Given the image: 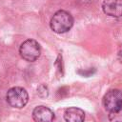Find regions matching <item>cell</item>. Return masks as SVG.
<instances>
[{
	"label": "cell",
	"instance_id": "7",
	"mask_svg": "<svg viewBox=\"0 0 122 122\" xmlns=\"http://www.w3.org/2000/svg\"><path fill=\"white\" fill-rule=\"evenodd\" d=\"M64 119L66 122H84L85 112L80 108L70 107L64 112Z\"/></svg>",
	"mask_w": 122,
	"mask_h": 122
},
{
	"label": "cell",
	"instance_id": "1",
	"mask_svg": "<svg viewBox=\"0 0 122 122\" xmlns=\"http://www.w3.org/2000/svg\"><path fill=\"white\" fill-rule=\"evenodd\" d=\"M50 26L51 29L56 33L67 32L73 26V17L69 11L60 10L52 15Z\"/></svg>",
	"mask_w": 122,
	"mask_h": 122
},
{
	"label": "cell",
	"instance_id": "6",
	"mask_svg": "<svg viewBox=\"0 0 122 122\" xmlns=\"http://www.w3.org/2000/svg\"><path fill=\"white\" fill-rule=\"evenodd\" d=\"M32 118L34 122H53V112L45 106H37L32 111Z\"/></svg>",
	"mask_w": 122,
	"mask_h": 122
},
{
	"label": "cell",
	"instance_id": "8",
	"mask_svg": "<svg viewBox=\"0 0 122 122\" xmlns=\"http://www.w3.org/2000/svg\"><path fill=\"white\" fill-rule=\"evenodd\" d=\"M108 117L110 122H122V106L113 111L109 112Z\"/></svg>",
	"mask_w": 122,
	"mask_h": 122
},
{
	"label": "cell",
	"instance_id": "9",
	"mask_svg": "<svg viewBox=\"0 0 122 122\" xmlns=\"http://www.w3.org/2000/svg\"><path fill=\"white\" fill-rule=\"evenodd\" d=\"M117 57H118V59L122 62V45H121V47L119 48V50H118V52H117Z\"/></svg>",
	"mask_w": 122,
	"mask_h": 122
},
{
	"label": "cell",
	"instance_id": "4",
	"mask_svg": "<svg viewBox=\"0 0 122 122\" xmlns=\"http://www.w3.org/2000/svg\"><path fill=\"white\" fill-rule=\"evenodd\" d=\"M102 102L104 108L109 112L119 108L122 106V92L116 89L109 91L107 93H105Z\"/></svg>",
	"mask_w": 122,
	"mask_h": 122
},
{
	"label": "cell",
	"instance_id": "3",
	"mask_svg": "<svg viewBox=\"0 0 122 122\" xmlns=\"http://www.w3.org/2000/svg\"><path fill=\"white\" fill-rule=\"evenodd\" d=\"M19 53L20 56L28 61V62H33L38 59L41 53L40 45L37 41L33 39H28L24 41L19 48Z\"/></svg>",
	"mask_w": 122,
	"mask_h": 122
},
{
	"label": "cell",
	"instance_id": "2",
	"mask_svg": "<svg viewBox=\"0 0 122 122\" xmlns=\"http://www.w3.org/2000/svg\"><path fill=\"white\" fill-rule=\"evenodd\" d=\"M6 100L10 106L21 109L27 105L29 101V94L22 87H12L7 92Z\"/></svg>",
	"mask_w": 122,
	"mask_h": 122
},
{
	"label": "cell",
	"instance_id": "5",
	"mask_svg": "<svg viewBox=\"0 0 122 122\" xmlns=\"http://www.w3.org/2000/svg\"><path fill=\"white\" fill-rule=\"evenodd\" d=\"M102 10L105 14L111 17H121L122 0H104L102 3Z\"/></svg>",
	"mask_w": 122,
	"mask_h": 122
}]
</instances>
